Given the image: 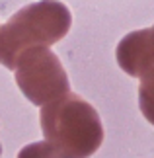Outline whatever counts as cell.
I'll return each instance as SVG.
<instances>
[{"label": "cell", "instance_id": "cell-1", "mask_svg": "<svg viewBox=\"0 0 154 158\" xmlns=\"http://www.w3.org/2000/svg\"><path fill=\"white\" fill-rule=\"evenodd\" d=\"M72 14L59 0H39L18 10L0 27V64L16 70L20 57L33 47H51L69 33Z\"/></svg>", "mask_w": 154, "mask_h": 158}, {"label": "cell", "instance_id": "cell-2", "mask_svg": "<svg viewBox=\"0 0 154 158\" xmlns=\"http://www.w3.org/2000/svg\"><path fill=\"white\" fill-rule=\"evenodd\" d=\"M39 119L45 141L70 158H90L103 143L100 115L78 94L69 92L43 106Z\"/></svg>", "mask_w": 154, "mask_h": 158}, {"label": "cell", "instance_id": "cell-3", "mask_svg": "<svg viewBox=\"0 0 154 158\" xmlns=\"http://www.w3.org/2000/svg\"><path fill=\"white\" fill-rule=\"evenodd\" d=\"M14 76L22 94L41 107L66 96L70 88L63 63L49 47L27 49L18 60Z\"/></svg>", "mask_w": 154, "mask_h": 158}, {"label": "cell", "instance_id": "cell-4", "mask_svg": "<svg viewBox=\"0 0 154 158\" xmlns=\"http://www.w3.org/2000/svg\"><path fill=\"white\" fill-rule=\"evenodd\" d=\"M117 64L133 78H143L154 69V26L127 33L115 49Z\"/></svg>", "mask_w": 154, "mask_h": 158}, {"label": "cell", "instance_id": "cell-5", "mask_svg": "<svg viewBox=\"0 0 154 158\" xmlns=\"http://www.w3.org/2000/svg\"><path fill=\"white\" fill-rule=\"evenodd\" d=\"M139 107L144 119L154 125V69L140 78L139 84Z\"/></svg>", "mask_w": 154, "mask_h": 158}, {"label": "cell", "instance_id": "cell-6", "mask_svg": "<svg viewBox=\"0 0 154 158\" xmlns=\"http://www.w3.org/2000/svg\"><path fill=\"white\" fill-rule=\"evenodd\" d=\"M18 158H70V156L60 152V150L49 141H39V143L26 144V147L18 152Z\"/></svg>", "mask_w": 154, "mask_h": 158}, {"label": "cell", "instance_id": "cell-7", "mask_svg": "<svg viewBox=\"0 0 154 158\" xmlns=\"http://www.w3.org/2000/svg\"><path fill=\"white\" fill-rule=\"evenodd\" d=\"M0 154H2V147H0Z\"/></svg>", "mask_w": 154, "mask_h": 158}]
</instances>
